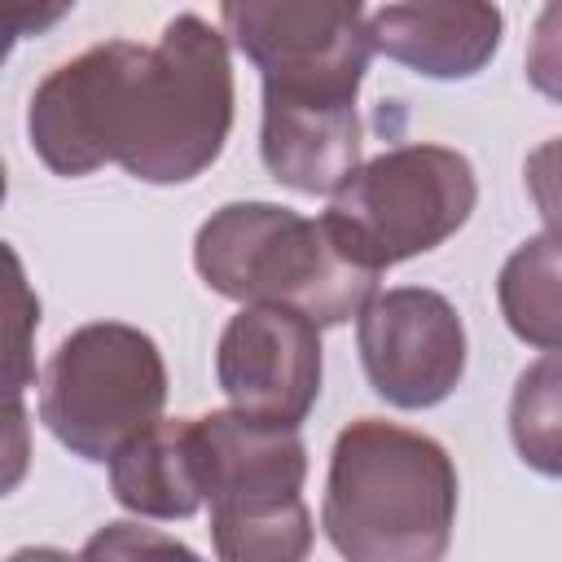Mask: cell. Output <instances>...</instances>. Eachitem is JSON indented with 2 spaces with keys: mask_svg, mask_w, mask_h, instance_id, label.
<instances>
[{
  "mask_svg": "<svg viewBox=\"0 0 562 562\" xmlns=\"http://www.w3.org/2000/svg\"><path fill=\"white\" fill-rule=\"evenodd\" d=\"M26 127L57 176L119 162L149 184L193 180L220 158L233 127L228 44L193 13L167 22L154 48L97 44L35 88Z\"/></svg>",
  "mask_w": 562,
  "mask_h": 562,
  "instance_id": "cell-1",
  "label": "cell"
},
{
  "mask_svg": "<svg viewBox=\"0 0 562 562\" xmlns=\"http://www.w3.org/2000/svg\"><path fill=\"white\" fill-rule=\"evenodd\" d=\"M457 470L448 452L404 426L360 417L329 457L321 522L351 562H430L448 549Z\"/></svg>",
  "mask_w": 562,
  "mask_h": 562,
  "instance_id": "cell-2",
  "label": "cell"
},
{
  "mask_svg": "<svg viewBox=\"0 0 562 562\" xmlns=\"http://www.w3.org/2000/svg\"><path fill=\"white\" fill-rule=\"evenodd\" d=\"M202 281L237 303H285L316 325H342L378 290V268L342 250L334 228L272 202L220 206L193 241Z\"/></svg>",
  "mask_w": 562,
  "mask_h": 562,
  "instance_id": "cell-3",
  "label": "cell"
},
{
  "mask_svg": "<svg viewBox=\"0 0 562 562\" xmlns=\"http://www.w3.org/2000/svg\"><path fill=\"white\" fill-rule=\"evenodd\" d=\"M202 487L211 501L215 553L228 562H294L312 544L303 509L307 452L294 426L237 408L198 417Z\"/></svg>",
  "mask_w": 562,
  "mask_h": 562,
  "instance_id": "cell-4",
  "label": "cell"
},
{
  "mask_svg": "<svg viewBox=\"0 0 562 562\" xmlns=\"http://www.w3.org/2000/svg\"><path fill=\"white\" fill-rule=\"evenodd\" d=\"M474 167L443 145H400L356 167L329 198L325 224L364 268H391L448 241L474 211Z\"/></svg>",
  "mask_w": 562,
  "mask_h": 562,
  "instance_id": "cell-5",
  "label": "cell"
},
{
  "mask_svg": "<svg viewBox=\"0 0 562 562\" xmlns=\"http://www.w3.org/2000/svg\"><path fill=\"white\" fill-rule=\"evenodd\" d=\"M167 400V369L149 334L97 321L75 329L40 382L44 426L83 461H110L149 430Z\"/></svg>",
  "mask_w": 562,
  "mask_h": 562,
  "instance_id": "cell-6",
  "label": "cell"
},
{
  "mask_svg": "<svg viewBox=\"0 0 562 562\" xmlns=\"http://www.w3.org/2000/svg\"><path fill=\"white\" fill-rule=\"evenodd\" d=\"M224 26L259 66L263 101L356 105L373 53L364 0H224Z\"/></svg>",
  "mask_w": 562,
  "mask_h": 562,
  "instance_id": "cell-7",
  "label": "cell"
},
{
  "mask_svg": "<svg viewBox=\"0 0 562 562\" xmlns=\"http://www.w3.org/2000/svg\"><path fill=\"white\" fill-rule=\"evenodd\" d=\"M360 360L373 391L395 408H430L465 373L457 307L422 285L373 294L360 307Z\"/></svg>",
  "mask_w": 562,
  "mask_h": 562,
  "instance_id": "cell-8",
  "label": "cell"
},
{
  "mask_svg": "<svg viewBox=\"0 0 562 562\" xmlns=\"http://www.w3.org/2000/svg\"><path fill=\"white\" fill-rule=\"evenodd\" d=\"M321 325L285 303H246L220 334V391L246 417L299 426L321 395Z\"/></svg>",
  "mask_w": 562,
  "mask_h": 562,
  "instance_id": "cell-9",
  "label": "cell"
},
{
  "mask_svg": "<svg viewBox=\"0 0 562 562\" xmlns=\"http://www.w3.org/2000/svg\"><path fill=\"white\" fill-rule=\"evenodd\" d=\"M501 26L492 0H400L369 18V40L426 79H470L501 48Z\"/></svg>",
  "mask_w": 562,
  "mask_h": 562,
  "instance_id": "cell-10",
  "label": "cell"
},
{
  "mask_svg": "<svg viewBox=\"0 0 562 562\" xmlns=\"http://www.w3.org/2000/svg\"><path fill=\"white\" fill-rule=\"evenodd\" d=\"M263 167L299 193H334L360 158L356 105L263 101Z\"/></svg>",
  "mask_w": 562,
  "mask_h": 562,
  "instance_id": "cell-11",
  "label": "cell"
},
{
  "mask_svg": "<svg viewBox=\"0 0 562 562\" xmlns=\"http://www.w3.org/2000/svg\"><path fill=\"white\" fill-rule=\"evenodd\" d=\"M114 501L145 518H189L202 501V457H198V417L154 422L110 457Z\"/></svg>",
  "mask_w": 562,
  "mask_h": 562,
  "instance_id": "cell-12",
  "label": "cell"
},
{
  "mask_svg": "<svg viewBox=\"0 0 562 562\" xmlns=\"http://www.w3.org/2000/svg\"><path fill=\"white\" fill-rule=\"evenodd\" d=\"M509 329L544 351H562V237L544 233L522 241L496 281Z\"/></svg>",
  "mask_w": 562,
  "mask_h": 562,
  "instance_id": "cell-13",
  "label": "cell"
},
{
  "mask_svg": "<svg viewBox=\"0 0 562 562\" xmlns=\"http://www.w3.org/2000/svg\"><path fill=\"white\" fill-rule=\"evenodd\" d=\"M509 435L531 470L562 479V351L522 369L509 400Z\"/></svg>",
  "mask_w": 562,
  "mask_h": 562,
  "instance_id": "cell-14",
  "label": "cell"
},
{
  "mask_svg": "<svg viewBox=\"0 0 562 562\" xmlns=\"http://www.w3.org/2000/svg\"><path fill=\"white\" fill-rule=\"evenodd\" d=\"M35 321H40L35 294L26 290L22 263L9 250V400H18L22 386L35 378V364H31V329H35Z\"/></svg>",
  "mask_w": 562,
  "mask_h": 562,
  "instance_id": "cell-15",
  "label": "cell"
},
{
  "mask_svg": "<svg viewBox=\"0 0 562 562\" xmlns=\"http://www.w3.org/2000/svg\"><path fill=\"white\" fill-rule=\"evenodd\" d=\"M527 79L536 92L562 105V0H544L531 44H527Z\"/></svg>",
  "mask_w": 562,
  "mask_h": 562,
  "instance_id": "cell-16",
  "label": "cell"
},
{
  "mask_svg": "<svg viewBox=\"0 0 562 562\" xmlns=\"http://www.w3.org/2000/svg\"><path fill=\"white\" fill-rule=\"evenodd\" d=\"M527 189H531L536 211L549 224V233L562 237V136H553L540 149H531V158H527Z\"/></svg>",
  "mask_w": 562,
  "mask_h": 562,
  "instance_id": "cell-17",
  "label": "cell"
},
{
  "mask_svg": "<svg viewBox=\"0 0 562 562\" xmlns=\"http://www.w3.org/2000/svg\"><path fill=\"white\" fill-rule=\"evenodd\" d=\"M145 549H162V553H189L184 544H176V540H162V536H149V531H136L132 522H114V527H105L97 540H88V558H110V553H145Z\"/></svg>",
  "mask_w": 562,
  "mask_h": 562,
  "instance_id": "cell-18",
  "label": "cell"
},
{
  "mask_svg": "<svg viewBox=\"0 0 562 562\" xmlns=\"http://www.w3.org/2000/svg\"><path fill=\"white\" fill-rule=\"evenodd\" d=\"M70 4H75V0H4V26H9V40L48 31L53 22H61V18L70 13Z\"/></svg>",
  "mask_w": 562,
  "mask_h": 562,
  "instance_id": "cell-19",
  "label": "cell"
}]
</instances>
